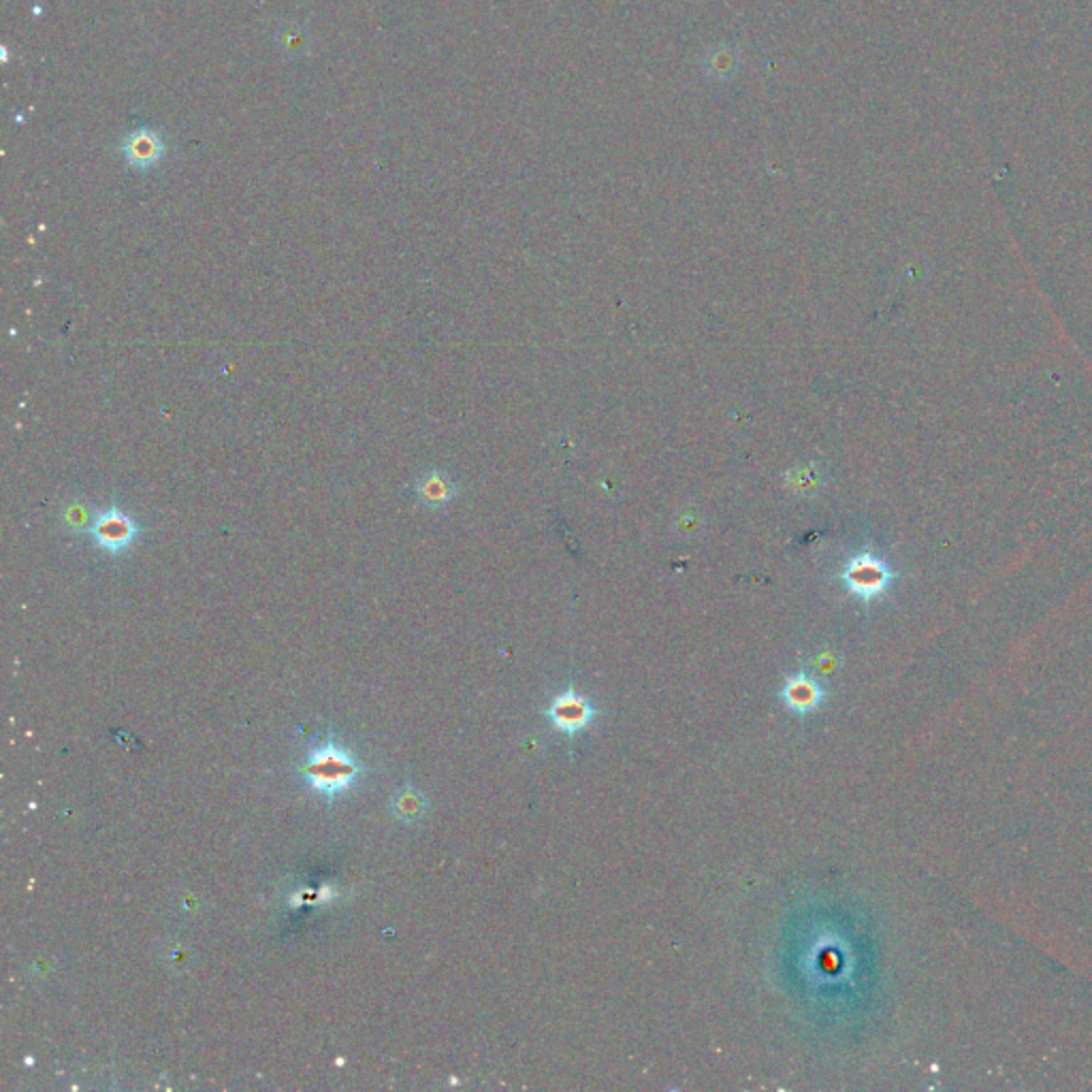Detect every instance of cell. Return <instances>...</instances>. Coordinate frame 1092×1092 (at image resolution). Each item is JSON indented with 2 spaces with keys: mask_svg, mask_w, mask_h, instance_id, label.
I'll use <instances>...</instances> for the list:
<instances>
[{
  "mask_svg": "<svg viewBox=\"0 0 1092 1092\" xmlns=\"http://www.w3.org/2000/svg\"><path fill=\"white\" fill-rule=\"evenodd\" d=\"M365 773L363 764L356 760V755L349 751L333 739L318 743L317 747L308 751L306 758L299 764V774L303 783H306L312 792L327 798L333 803L335 798L346 794L354 787V783L361 779Z\"/></svg>",
  "mask_w": 1092,
  "mask_h": 1092,
  "instance_id": "cell-1",
  "label": "cell"
},
{
  "mask_svg": "<svg viewBox=\"0 0 1092 1092\" xmlns=\"http://www.w3.org/2000/svg\"><path fill=\"white\" fill-rule=\"evenodd\" d=\"M841 581L845 583L849 593H854L860 600L870 602L890 590L892 581H895V572H892L888 561L877 558V555L858 553L845 563Z\"/></svg>",
  "mask_w": 1092,
  "mask_h": 1092,
  "instance_id": "cell-2",
  "label": "cell"
},
{
  "mask_svg": "<svg viewBox=\"0 0 1092 1092\" xmlns=\"http://www.w3.org/2000/svg\"><path fill=\"white\" fill-rule=\"evenodd\" d=\"M546 719L565 737H574V734L592 726V721L595 719V707L579 689L568 687L553 698L549 709H546Z\"/></svg>",
  "mask_w": 1092,
  "mask_h": 1092,
  "instance_id": "cell-3",
  "label": "cell"
},
{
  "mask_svg": "<svg viewBox=\"0 0 1092 1092\" xmlns=\"http://www.w3.org/2000/svg\"><path fill=\"white\" fill-rule=\"evenodd\" d=\"M136 533H139V528L135 525L133 517L115 506L101 512L99 517H94L90 525L94 544L109 555H120L126 549H131L133 542L136 540Z\"/></svg>",
  "mask_w": 1092,
  "mask_h": 1092,
  "instance_id": "cell-4",
  "label": "cell"
},
{
  "mask_svg": "<svg viewBox=\"0 0 1092 1092\" xmlns=\"http://www.w3.org/2000/svg\"><path fill=\"white\" fill-rule=\"evenodd\" d=\"M779 698L787 711L796 713V715H808V713H813L824 705L826 689L822 687V682H817L804 670H801L785 679Z\"/></svg>",
  "mask_w": 1092,
  "mask_h": 1092,
  "instance_id": "cell-5",
  "label": "cell"
},
{
  "mask_svg": "<svg viewBox=\"0 0 1092 1092\" xmlns=\"http://www.w3.org/2000/svg\"><path fill=\"white\" fill-rule=\"evenodd\" d=\"M122 152L135 169H150L165 156V141L154 131L141 129L126 136Z\"/></svg>",
  "mask_w": 1092,
  "mask_h": 1092,
  "instance_id": "cell-6",
  "label": "cell"
},
{
  "mask_svg": "<svg viewBox=\"0 0 1092 1092\" xmlns=\"http://www.w3.org/2000/svg\"><path fill=\"white\" fill-rule=\"evenodd\" d=\"M416 496L429 508H442L457 496L455 482L440 470H429L416 482Z\"/></svg>",
  "mask_w": 1092,
  "mask_h": 1092,
  "instance_id": "cell-7",
  "label": "cell"
},
{
  "mask_svg": "<svg viewBox=\"0 0 1092 1092\" xmlns=\"http://www.w3.org/2000/svg\"><path fill=\"white\" fill-rule=\"evenodd\" d=\"M427 798L416 790L412 785H406L399 790L393 801H391V811L395 817L402 819V822L410 824V822H418L427 811Z\"/></svg>",
  "mask_w": 1092,
  "mask_h": 1092,
  "instance_id": "cell-8",
  "label": "cell"
},
{
  "mask_svg": "<svg viewBox=\"0 0 1092 1092\" xmlns=\"http://www.w3.org/2000/svg\"><path fill=\"white\" fill-rule=\"evenodd\" d=\"M737 65H739L737 51H732L728 46H721L719 49L711 51V56L707 60V71L711 76L728 77L730 73L737 71Z\"/></svg>",
  "mask_w": 1092,
  "mask_h": 1092,
  "instance_id": "cell-9",
  "label": "cell"
},
{
  "mask_svg": "<svg viewBox=\"0 0 1092 1092\" xmlns=\"http://www.w3.org/2000/svg\"><path fill=\"white\" fill-rule=\"evenodd\" d=\"M88 521H90L88 508L81 506V503H73V506H69L65 512V523L71 530H86Z\"/></svg>",
  "mask_w": 1092,
  "mask_h": 1092,
  "instance_id": "cell-10",
  "label": "cell"
}]
</instances>
